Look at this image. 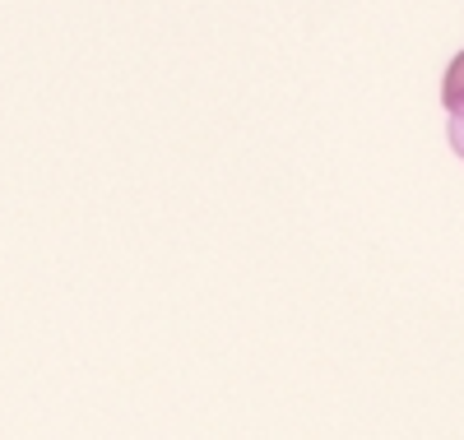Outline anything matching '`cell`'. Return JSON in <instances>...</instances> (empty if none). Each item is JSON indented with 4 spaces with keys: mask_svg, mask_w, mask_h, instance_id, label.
<instances>
[{
    "mask_svg": "<svg viewBox=\"0 0 464 440\" xmlns=\"http://www.w3.org/2000/svg\"><path fill=\"white\" fill-rule=\"evenodd\" d=\"M450 144H455V153L464 158V121H450Z\"/></svg>",
    "mask_w": 464,
    "mask_h": 440,
    "instance_id": "obj_2",
    "label": "cell"
},
{
    "mask_svg": "<svg viewBox=\"0 0 464 440\" xmlns=\"http://www.w3.org/2000/svg\"><path fill=\"white\" fill-rule=\"evenodd\" d=\"M441 107L450 121H464V52H455V61L441 74Z\"/></svg>",
    "mask_w": 464,
    "mask_h": 440,
    "instance_id": "obj_1",
    "label": "cell"
}]
</instances>
